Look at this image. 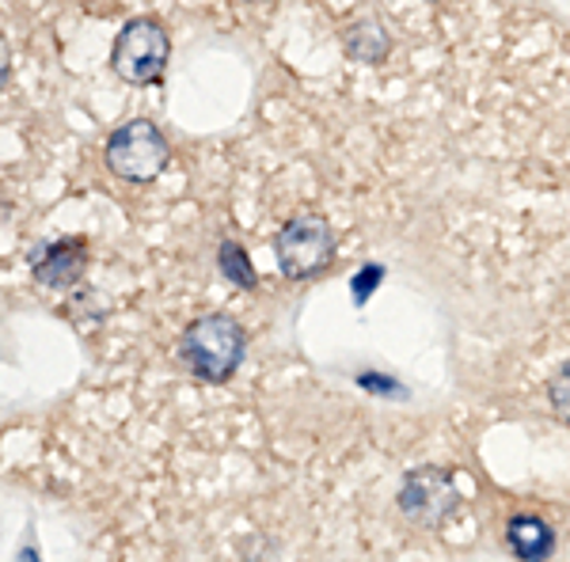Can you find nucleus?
Wrapping results in <instances>:
<instances>
[{"label": "nucleus", "instance_id": "f257e3e1", "mask_svg": "<svg viewBox=\"0 0 570 562\" xmlns=\"http://www.w3.org/2000/svg\"><path fill=\"white\" fill-rule=\"evenodd\" d=\"M179 357L198 381H228L244 362V327L233 316H202L183 331Z\"/></svg>", "mask_w": 570, "mask_h": 562}, {"label": "nucleus", "instance_id": "f03ea898", "mask_svg": "<svg viewBox=\"0 0 570 562\" xmlns=\"http://www.w3.org/2000/svg\"><path fill=\"white\" fill-rule=\"evenodd\" d=\"M168 53H171V42H168V31H164L160 23L134 20L118 31L110 66H115V72L126 80V85H153V80L164 77Z\"/></svg>", "mask_w": 570, "mask_h": 562}, {"label": "nucleus", "instance_id": "7ed1b4c3", "mask_svg": "<svg viewBox=\"0 0 570 562\" xmlns=\"http://www.w3.org/2000/svg\"><path fill=\"white\" fill-rule=\"evenodd\" d=\"M107 168L118 175V179L130 183H145L156 179L164 168H168V141L156 130L153 122L137 118V122H126L122 130H115V137L107 141Z\"/></svg>", "mask_w": 570, "mask_h": 562}, {"label": "nucleus", "instance_id": "20e7f679", "mask_svg": "<svg viewBox=\"0 0 570 562\" xmlns=\"http://www.w3.org/2000/svg\"><path fill=\"white\" fill-rule=\"evenodd\" d=\"M331 247H335V236H331L327 220L316 214L293 217L278 233V239H274V252H278L285 278L320 274L331 263Z\"/></svg>", "mask_w": 570, "mask_h": 562}, {"label": "nucleus", "instance_id": "39448f33", "mask_svg": "<svg viewBox=\"0 0 570 562\" xmlns=\"http://www.w3.org/2000/svg\"><path fill=\"white\" fill-rule=\"evenodd\" d=\"M400 505L411 521L419 524H441L453 513L456 505V491H453V479L438 467H422L403 483V494H400Z\"/></svg>", "mask_w": 570, "mask_h": 562}, {"label": "nucleus", "instance_id": "423d86ee", "mask_svg": "<svg viewBox=\"0 0 570 562\" xmlns=\"http://www.w3.org/2000/svg\"><path fill=\"white\" fill-rule=\"evenodd\" d=\"M80 270H85V244L80 239H61V244L46 247V255L35 263V278L42 285H58V289L77 282Z\"/></svg>", "mask_w": 570, "mask_h": 562}, {"label": "nucleus", "instance_id": "0eeeda50", "mask_svg": "<svg viewBox=\"0 0 570 562\" xmlns=\"http://www.w3.org/2000/svg\"><path fill=\"white\" fill-rule=\"evenodd\" d=\"M510 548L518 551L525 562H540L551 555V548H556V536H551V529L544 521L537 517H518L510 524Z\"/></svg>", "mask_w": 570, "mask_h": 562}, {"label": "nucleus", "instance_id": "6e6552de", "mask_svg": "<svg viewBox=\"0 0 570 562\" xmlns=\"http://www.w3.org/2000/svg\"><path fill=\"white\" fill-rule=\"evenodd\" d=\"M220 270H225V278H228V282L244 285V289H252V285H255L252 263H247L244 247H236V244H225V247H220Z\"/></svg>", "mask_w": 570, "mask_h": 562}, {"label": "nucleus", "instance_id": "1a4fd4ad", "mask_svg": "<svg viewBox=\"0 0 570 562\" xmlns=\"http://www.w3.org/2000/svg\"><path fill=\"white\" fill-rule=\"evenodd\" d=\"M548 400H551V407H556L559 418L570 422V365H567V368H559V373L551 376Z\"/></svg>", "mask_w": 570, "mask_h": 562}, {"label": "nucleus", "instance_id": "9d476101", "mask_svg": "<svg viewBox=\"0 0 570 562\" xmlns=\"http://www.w3.org/2000/svg\"><path fill=\"white\" fill-rule=\"evenodd\" d=\"M8 66H12V50H8L4 34H0V88H4V80H8Z\"/></svg>", "mask_w": 570, "mask_h": 562}]
</instances>
